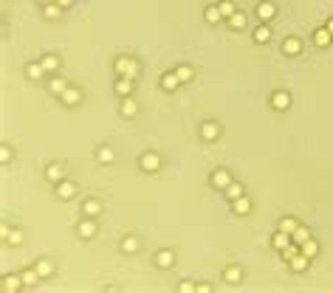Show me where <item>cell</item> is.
Instances as JSON below:
<instances>
[{"instance_id": "obj_1", "label": "cell", "mask_w": 333, "mask_h": 293, "mask_svg": "<svg viewBox=\"0 0 333 293\" xmlns=\"http://www.w3.org/2000/svg\"><path fill=\"white\" fill-rule=\"evenodd\" d=\"M116 73H119V76H130V79H136V76H139V62L133 60V56H119V60H116Z\"/></svg>"}, {"instance_id": "obj_2", "label": "cell", "mask_w": 333, "mask_h": 293, "mask_svg": "<svg viewBox=\"0 0 333 293\" xmlns=\"http://www.w3.org/2000/svg\"><path fill=\"white\" fill-rule=\"evenodd\" d=\"M54 186H57V197H60V200H71V197L73 195H76V183H73V181H65V178H62V181L60 183H54Z\"/></svg>"}, {"instance_id": "obj_3", "label": "cell", "mask_w": 333, "mask_h": 293, "mask_svg": "<svg viewBox=\"0 0 333 293\" xmlns=\"http://www.w3.org/2000/svg\"><path fill=\"white\" fill-rule=\"evenodd\" d=\"M139 166H141L144 172H158V169H161V158H158L156 153H144V155L139 158Z\"/></svg>"}, {"instance_id": "obj_4", "label": "cell", "mask_w": 333, "mask_h": 293, "mask_svg": "<svg viewBox=\"0 0 333 293\" xmlns=\"http://www.w3.org/2000/svg\"><path fill=\"white\" fill-rule=\"evenodd\" d=\"M274 14H277V6H274L271 0H263L260 6H257V20H260V23H268V20H274Z\"/></svg>"}, {"instance_id": "obj_5", "label": "cell", "mask_w": 333, "mask_h": 293, "mask_svg": "<svg viewBox=\"0 0 333 293\" xmlns=\"http://www.w3.org/2000/svg\"><path fill=\"white\" fill-rule=\"evenodd\" d=\"M283 54H288V56L302 54V40H299V37H285L283 40Z\"/></svg>"}, {"instance_id": "obj_6", "label": "cell", "mask_w": 333, "mask_h": 293, "mask_svg": "<svg viewBox=\"0 0 333 293\" xmlns=\"http://www.w3.org/2000/svg\"><path fill=\"white\" fill-rule=\"evenodd\" d=\"M156 265H158V268H172V265H175V251H172V248H161L156 254Z\"/></svg>"}, {"instance_id": "obj_7", "label": "cell", "mask_w": 333, "mask_h": 293, "mask_svg": "<svg viewBox=\"0 0 333 293\" xmlns=\"http://www.w3.org/2000/svg\"><path fill=\"white\" fill-rule=\"evenodd\" d=\"M271 107H274V110H288V107H291V93H288V91H274Z\"/></svg>"}, {"instance_id": "obj_8", "label": "cell", "mask_w": 333, "mask_h": 293, "mask_svg": "<svg viewBox=\"0 0 333 293\" xmlns=\"http://www.w3.org/2000/svg\"><path fill=\"white\" fill-rule=\"evenodd\" d=\"M200 138L203 141H218L220 138V124L218 122H206L203 127H200Z\"/></svg>"}, {"instance_id": "obj_9", "label": "cell", "mask_w": 333, "mask_h": 293, "mask_svg": "<svg viewBox=\"0 0 333 293\" xmlns=\"http://www.w3.org/2000/svg\"><path fill=\"white\" fill-rule=\"evenodd\" d=\"M45 68H43V62H29V65H25V76H29L31 82H40L45 76Z\"/></svg>"}, {"instance_id": "obj_10", "label": "cell", "mask_w": 333, "mask_h": 293, "mask_svg": "<svg viewBox=\"0 0 333 293\" xmlns=\"http://www.w3.org/2000/svg\"><path fill=\"white\" fill-rule=\"evenodd\" d=\"M209 181H212V186H215V189H226V186L232 183V175H229L226 169H215Z\"/></svg>"}, {"instance_id": "obj_11", "label": "cell", "mask_w": 333, "mask_h": 293, "mask_svg": "<svg viewBox=\"0 0 333 293\" xmlns=\"http://www.w3.org/2000/svg\"><path fill=\"white\" fill-rule=\"evenodd\" d=\"M330 43H333V34L327 31V25H322V28L314 31V45H319V48H327Z\"/></svg>"}, {"instance_id": "obj_12", "label": "cell", "mask_w": 333, "mask_h": 293, "mask_svg": "<svg viewBox=\"0 0 333 293\" xmlns=\"http://www.w3.org/2000/svg\"><path fill=\"white\" fill-rule=\"evenodd\" d=\"M119 113H121V116H124V119H133L136 113H139V104H136V99H133V96H124V99H121V107H119Z\"/></svg>"}, {"instance_id": "obj_13", "label": "cell", "mask_w": 333, "mask_h": 293, "mask_svg": "<svg viewBox=\"0 0 333 293\" xmlns=\"http://www.w3.org/2000/svg\"><path fill=\"white\" fill-rule=\"evenodd\" d=\"M308 262H311V256H305L302 251H299L297 256H291V259H288V268L297 271V274H302V271H308Z\"/></svg>"}, {"instance_id": "obj_14", "label": "cell", "mask_w": 333, "mask_h": 293, "mask_svg": "<svg viewBox=\"0 0 333 293\" xmlns=\"http://www.w3.org/2000/svg\"><path fill=\"white\" fill-rule=\"evenodd\" d=\"M76 234H79V237H85V240H91L93 234H96V223H93V217L82 220V223L76 226Z\"/></svg>"}, {"instance_id": "obj_15", "label": "cell", "mask_w": 333, "mask_h": 293, "mask_svg": "<svg viewBox=\"0 0 333 293\" xmlns=\"http://www.w3.org/2000/svg\"><path fill=\"white\" fill-rule=\"evenodd\" d=\"M232 212H235V214H240V217H246V214L251 212V200H248L246 195H240L237 200H232Z\"/></svg>"}, {"instance_id": "obj_16", "label": "cell", "mask_w": 333, "mask_h": 293, "mask_svg": "<svg viewBox=\"0 0 333 293\" xmlns=\"http://www.w3.org/2000/svg\"><path fill=\"white\" fill-rule=\"evenodd\" d=\"M20 287H23V276H17V274L3 276V290L6 293H14V290H20Z\"/></svg>"}, {"instance_id": "obj_17", "label": "cell", "mask_w": 333, "mask_h": 293, "mask_svg": "<svg viewBox=\"0 0 333 293\" xmlns=\"http://www.w3.org/2000/svg\"><path fill=\"white\" fill-rule=\"evenodd\" d=\"M45 178H48L51 183H60L62 178H65V166L62 164H48L45 166Z\"/></svg>"}, {"instance_id": "obj_18", "label": "cell", "mask_w": 333, "mask_h": 293, "mask_svg": "<svg viewBox=\"0 0 333 293\" xmlns=\"http://www.w3.org/2000/svg\"><path fill=\"white\" fill-rule=\"evenodd\" d=\"M116 93H119L121 99L133 96V79H130V76H119V82H116Z\"/></svg>"}, {"instance_id": "obj_19", "label": "cell", "mask_w": 333, "mask_h": 293, "mask_svg": "<svg viewBox=\"0 0 333 293\" xmlns=\"http://www.w3.org/2000/svg\"><path fill=\"white\" fill-rule=\"evenodd\" d=\"M60 99L68 104V107H73V104H79V102H82V91H79V87H71V85H68V91L62 93Z\"/></svg>"}, {"instance_id": "obj_20", "label": "cell", "mask_w": 333, "mask_h": 293, "mask_svg": "<svg viewBox=\"0 0 333 293\" xmlns=\"http://www.w3.org/2000/svg\"><path fill=\"white\" fill-rule=\"evenodd\" d=\"M178 85H181V79H178V73H175V71L161 73V87H164V91H175Z\"/></svg>"}, {"instance_id": "obj_21", "label": "cell", "mask_w": 333, "mask_h": 293, "mask_svg": "<svg viewBox=\"0 0 333 293\" xmlns=\"http://www.w3.org/2000/svg\"><path fill=\"white\" fill-rule=\"evenodd\" d=\"M102 209H105V206H102L99 200H93V197L82 203V214H85V217H96V214H102Z\"/></svg>"}, {"instance_id": "obj_22", "label": "cell", "mask_w": 333, "mask_h": 293, "mask_svg": "<svg viewBox=\"0 0 333 293\" xmlns=\"http://www.w3.org/2000/svg\"><path fill=\"white\" fill-rule=\"evenodd\" d=\"M223 279L229 282V285H237V282L243 279V271H240V265H229V268L223 271Z\"/></svg>"}, {"instance_id": "obj_23", "label": "cell", "mask_w": 333, "mask_h": 293, "mask_svg": "<svg viewBox=\"0 0 333 293\" xmlns=\"http://www.w3.org/2000/svg\"><path fill=\"white\" fill-rule=\"evenodd\" d=\"M291 243H294V240H291V234H288V231H283V228H279V231L271 237V245H274V248H279V251H283L285 245H291Z\"/></svg>"}, {"instance_id": "obj_24", "label": "cell", "mask_w": 333, "mask_h": 293, "mask_svg": "<svg viewBox=\"0 0 333 293\" xmlns=\"http://www.w3.org/2000/svg\"><path fill=\"white\" fill-rule=\"evenodd\" d=\"M268 40H271V25L268 23H263V25H257L254 28V43H268Z\"/></svg>"}, {"instance_id": "obj_25", "label": "cell", "mask_w": 333, "mask_h": 293, "mask_svg": "<svg viewBox=\"0 0 333 293\" xmlns=\"http://www.w3.org/2000/svg\"><path fill=\"white\" fill-rule=\"evenodd\" d=\"M299 251H302V254H305V256H311V259H314V256H316V254H319V243H316V240H314V237H308V240H305V243H302V245H299Z\"/></svg>"}, {"instance_id": "obj_26", "label": "cell", "mask_w": 333, "mask_h": 293, "mask_svg": "<svg viewBox=\"0 0 333 293\" xmlns=\"http://www.w3.org/2000/svg\"><path fill=\"white\" fill-rule=\"evenodd\" d=\"M40 62H43V68H45L48 73H57V71H60V56H57V54H45Z\"/></svg>"}, {"instance_id": "obj_27", "label": "cell", "mask_w": 333, "mask_h": 293, "mask_svg": "<svg viewBox=\"0 0 333 293\" xmlns=\"http://www.w3.org/2000/svg\"><path fill=\"white\" fill-rule=\"evenodd\" d=\"M203 17H206V23H220V20H223V12H220V6L215 3V6H206Z\"/></svg>"}, {"instance_id": "obj_28", "label": "cell", "mask_w": 333, "mask_h": 293, "mask_svg": "<svg viewBox=\"0 0 333 293\" xmlns=\"http://www.w3.org/2000/svg\"><path fill=\"white\" fill-rule=\"evenodd\" d=\"M223 192H226V197H229V200H237L240 195H246V192H243V183H240V181H232Z\"/></svg>"}, {"instance_id": "obj_29", "label": "cell", "mask_w": 333, "mask_h": 293, "mask_svg": "<svg viewBox=\"0 0 333 293\" xmlns=\"http://www.w3.org/2000/svg\"><path fill=\"white\" fill-rule=\"evenodd\" d=\"M175 73H178V79H181V82H192L195 79V68L192 65H178Z\"/></svg>"}, {"instance_id": "obj_30", "label": "cell", "mask_w": 333, "mask_h": 293, "mask_svg": "<svg viewBox=\"0 0 333 293\" xmlns=\"http://www.w3.org/2000/svg\"><path fill=\"white\" fill-rule=\"evenodd\" d=\"M34 268H37V274H40V279H48V276L54 274V265H51L48 259H40V262H37Z\"/></svg>"}, {"instance_id": "obj_31", "label": "cell", "mask_w": 333, "mask_h": 293, "mask_svg": "<svg viewBox=\"0 0 333 293\" xmlns=\"http://www.w3.org/2000/svg\"><path fill=\"white\" fill-rule=\"evenodd\" d=\"M229 28H232V31L246 28V14H243V12H235V14H232V17H229Z\"/></svg>"}, {"instance_id": "obj_32", "label": "cell", "mask_w": 333, "mask_h": 293, "mask_svg": "<svg viewBox=\"0 0 333 293\" xmlns=\"http://www.w3.org/2000/svg\"><path fill=\"white\" fill-rule=\"evenodd\" d=\"M48 91L54 93V96H62V93L68 91V82L65 79H57V76H54V79L48 82Z\"/></svg>"}, {"instance_id": "obj_33", "label": "cell", "mask_w": 333, "mask_h": 293, "mask_svg": "<svg viewBox=\"0 0 333 293\" xmlns=\"http://www.w3.org/2000/svg\"><path fill=\"white\" fill-rule=\"evenodd\" d=\"M96 161H99V164H113V150H110V146H99V150H96Z\"/></svg>"}, {"instance_id": "obj_34", "label": "cell", "mask_w": 333, "mask_h": 293, "mask_svg": "<svg viewBox=\"0 0 333 293\" xmlns=\"http://www.w3.org/2000/svg\"><path fill=\"white\" fill-rule=\"evenodd\" d=\"M308 237H311V228H308V226H302V223H299V228H297V231L291 234V240H294V243H299V245H302Z\"/></svg>"}, {"instance_id": "obj_35", "label": "cell", "mask_w": 333, "mask_h": 293, "mask_svg": "<svg viewBox=\"0 0 333 293\" xmlns=\"http://www.w3.org/2000/svg\"><path fill=\"white\" fill-rule=\"evenodd\" d=\"M279 228H283V231H288V234H294L299 228V220H294V217H283L279 220Z\"/></svg>"}, {"instance_id": "obj_36", "label": "cell", "mask_w": 333, "mask_h": 293, "mask_svg": "<svg viewBox=\"0 0 333 293\" xmlns=\"http://www.w3.org/2000/svg\"><path fill=\"white\" fill-rule=\"evenodd\" d=\"M121 251H124V254H136V251H139V240H136V237H124V240H121Z\"/></svg>"}, {"instance_id": "obj_37", "label": "cell", "mask_w": 333, "mask_h": 293, "mask_svg": "<svg viewBox=\"0 0 333 293\" xmlns=\"http://www.w3.org/2000/svg\"><path fill=\"white\" fill-rule=\"evenodd\" d=\"M218 6H220V12H223V17H226V20H229V17H232V14H235V12H237V6H235V0H220Z\"/></svg>"}, {"instance_id": "obj_38", "label": "cell", "mask_w": 333, "mask_h": 293, "mask_svg": "<svg viewBox=\"0 0 333 293\" xmlns=\"http://www.w3.org/2000/svg\"><path fill=\"white\" fill-rule=\"evenodd\" d=\"M23 285H37V279H40V274H37V268H29V271H23Z\"/></svg>"}, {"instance_id": "obj_39", "label": "cell", "mask_w": 333, "mask_h": 293, "mask_svg": "<svg viewBox=\"0 0 333 293\" xmlns=\"http://www.w3.org/2000/svg\"><path fill=\"white\" fill-rule=\"evenodd\" d=\"M60 14H62V6H60V3H48V6H45V17H48V20H57Z\"/></svg>"}, {"instance_id": "obj_40", "label": "cell", "mask_w": 333, "mask_h": 293, "mask_svg": "<svg viewBox=\"0 0 333 293\" xmlns=\"http://www.w3.org/2000/svg\"><path fill=\"white\" fill-rule=\"evenodd\" d=\"M297 254H299V243H291V245H285V248H283V259H285V262H288L291 256H297Z\"/></svg>"}, {"instance_id": "obj_41", "label": "cell", "mask_w": 333, "mask_h": 293, "mask_svg": "<svg viewBox=\"0 0 333 293\" xmlns=\"http://www.w3.org/2000/svg\"><path fill=\"white\" fill-rule=\"evenodd\" d=\"M6 243H9V245H20V243H23V231H20V228H14V231H9Z\"/></svg>"}, {"instance_id": "obj_42", "label": "cell", "mask_w": 333, "mask_h": 293, "mask_svg": "<svg viewBox=\"0 0 333 293\" xmlns=\"http://www.w3.org/2000/svg\"><path fill=\"white\" fill-rule=\"evenodd\" d=\"M0 161H3V164H9V161H12V146H9V144L0 146Z\"/></svg>"}, {"instance_id": "obj_43", "label": "cell", "mask_w": 333, "mask_h": 293, "mask_svg": "<svg viewBox=\"0 0 333 293\" xmlns=\"http://www.w3.org/2000/svg\"><path fill=\"white\" fill-rule=\"evenodd\" d=\"M178 290H181V293H192V290H198V285H192V282H181Z\"/></svg>"}, {"instance_id": "obj_44", "label": "cell", "mask_w": 333, "mask_h": 293, "mask_svg": "<svg viewBox=\"0 0 333 293\" xmlns=\"http://www.w3.org/2000/svg\"><path fill=\"white\" fill-rule=\"evenodd\" d=\"M9 231H12V228L6 226V223H3V226H0V237H3V243H6V237H9Z\"/></svg>"}, {"instance_id": "obj_45", "label": "cell", "mask_w": 333, "mask_h": 293, "mask_svg": "<svg viewBox=\"0 0 333 293\" xmlns=\"http://www.w3.org/2000/svg\"><path fill=\"white\" fill-rule=\"evenodd\" d=\"M198 290H200V293H209V290H212V285H209V282H200Z\"/></svg>"}, {"instance_id": "obj_46", "label": "cell", "mask_w": 333, "mask_h": 293, "mask_svg": "<svg viewBox=\"0 0 333 293\" xmlns=\"http://www.w3.org/2000/svg\"><path fill=\"white\" fill-rule=\"evenodd\" d=\"M57 3H60V6H62V9H65V6H71L73 0H57Z\"/></svg>"}, {"instance_id": "obj_47", "label": "cell", "mask_w": 333, "mask_h": 293, "mask_svg": "<svg viewBox=\"0 0 333 293\" xmlns=\"http://www.w3.org/2000/svg\"><path fill=\"white\" fill-rule=\"evenodd\" d=\"M325 25H327V31H330V34H333V17H330V20H327V23H325Z\"/></svg>"}, {"instance_id": "obj_48", "label": "cell", "mask_w": 333, "mask_h": 293, "mask_svg": "<svg viewBox=\"0 0 333 293\" xmlns=\"http://www.w3.org/2000/svg\"><path fill=\"white\" fill-rule=\"evenodd\" d=\"M40 3H43V6H48V3H57V0H40Z\"/></svg>"}]
</instances>
